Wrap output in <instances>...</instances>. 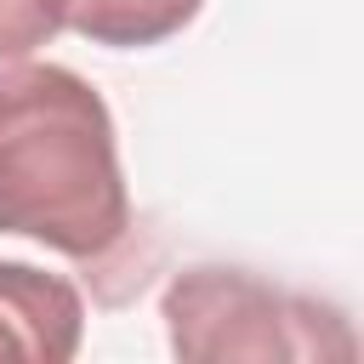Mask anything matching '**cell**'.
<instances>
[{"instance_id": "2", "label": "cell", "mask_w": 364, "mask_h": 364, "mask_svg": "<svg viewBox=\"0 0 364 364\" xmlns=\"http://www.w3.org/2000/svg\"><path fill=\"white\" fill-rule=\"evenodd\" d=\"M165 341L188 364H228V358H353L358 336L341 307L279 290L245 267H182L159 296Z\"/></svg>"}, {"instance_id": "5", "label": "cell", "mask_w": 364, "mask_h": 364, "mask_svg": "<svg viewBox=\"0 0 364 364\" xmlns=\"http://www.w3.org/2000/svg\"><path fill=\"white\" fill-rule=\"evenodd\" d=\"M68 28V0H0V63H23Z\"/></svg>"}, {"instance_id": "3", "label": "cell", "mask_w": 364, "mask_h": 364, "mask_svg": "<svg viewBox=\"0 0 364 364\" xmlns=\"http://www.w3.org/2000/svg\"><path fill=\"white\" fill-rule=\"evenodd\" d=\"M85 336V301L63 273L0 262V358L68 364Z\"/></svg>"}, {"instance_id": "1", "label": "cell", "mask_w": 364, "mask_h": 364, "mask_svg": "<svg viewBox=\"0 0 364 364\" xmlns=\"http://www.w3.org/2000/svg\"><path fill=\"white\" fill-rule=\"evenodd\" d=\"M0 233L74 262H108L131 233L114 114L63 63L0 68Z\"/></svg>"}, {"instance_id": "4", "label": "cell", "mask_w": 364, "mask_h": 364, "mask_svg": "<svg viewBox=\"0 0 364 364\" xmlns=\"http://www.w3.org/2000/svg\"><path fill=\"white\" fill-rule=\"evenodd\" d=\"M205 0H68V28L108 51H136L182 34Z\"/></svg>"}]
</instances>
